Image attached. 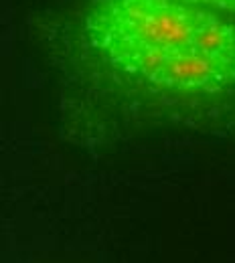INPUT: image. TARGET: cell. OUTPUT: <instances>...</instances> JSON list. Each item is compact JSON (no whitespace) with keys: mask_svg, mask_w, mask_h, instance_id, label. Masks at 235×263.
<instances>
[{"mask_svg":"<svg viewBox=\"0 0 235 263\" xmlns=\"http://www.w3.org/2000/svg\"><path fill=\"white\" fill-rule=\"evenodd\" d=\"M189 4H197L203 8H215V10H225V12H235V0H183Z\"/></svg>","mask_w":235,"mask_h":263,"instance_id":"7a4b0ae2","label":"cell"},{"mask_svg":"<svg viewBox=\"0 0 235 263\" xmlns=\"http://www.w3.org/2000/svg\"><path fill=\"white\" fill-rule=\"evenodd\" d=\"M87 34L112 67L167 91L235 85V27L183 0H94Z\"/></svg>","mask_w":235,"mask_h":263,"instance_id":"6da1fadb","label":"cell"}]
</instances>
